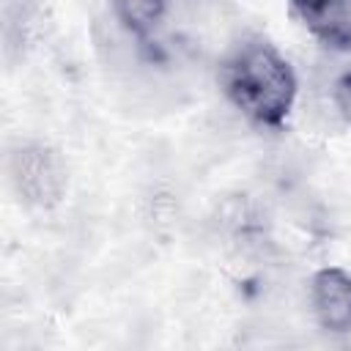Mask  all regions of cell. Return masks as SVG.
Returning a JSON list of instances; mask_svg holds the SVG:
<instances>
[{"instance_id": "obj_1", "label": "cell", "mask_w": 351, "mask_h": 351, "mask_svg": "<svg viewBox=\"0 0 351 351\" xmlns=\"http://www.w3.org/2000/svg\"><path fill=\"white\" fill-rule=\"evenodd\" d=\"M219 85L228 101L258 126H280L296 99L293 69L261 38H250L225 55Z\"/></svg>"}, {"instance_id": "obj_2", "label": "cell", "mask_w": 351, "mask_h": 351, "mask_svg": "<svg viewBox=\"0 0 351 351\" xmlns=\"http://www.w3.org/2000/svg\"><path fill=\"white\" fill-rule=\"evenodd\" d=\"M11 181L19 197L30 206H52L66 184L60 159L44 145H22L8 162Z\"/></svg>"}, {"instance_id": "obj_3", "label": "cell", "mask_w": 351, "mask_h": 351, "mask_svg": "<svg viewBox=\"0 0 351 351\" xmlns=\"http://www.w3.org/2000/svg\"><path fill=\"white\" fill-rule=\"evenodd\" d=\"M310 36L332 49H351V0H288Z\"/></svg>"}, {"instance_id": "obj_4", "label": "cell", "mask_w": 351, "mask_h": 351, "mask_svg": "<svg viewBox=\"0 0 351 351\" xmlns=\"http://www.w3.org/2000/svg\"><path fill=\"white\" fill-rule=\"evenodd\" d=\"M313 313L329 332L351 329V274L343 269H321L310 285Z\"/></svg>"}, {"instance_id": "obj_5", "label": "cell", "mask_w": 351, "mask_h": 351, "mask_svg": "<svg viewBox=\"0 0 351 351\" xmlns=\"http://www.w3.org/2000/svg\"><path fill=\"white\" fill-rule=\"evenodd\" d=\"M115 19L137 38L151 36L165 19L167 0H110Z\"/></svg>"}, {"instance_id": "obj_6", "label": "cell", "mask_w": 351, "mask_h": 351, "mask_svg": "<svg viewBox=\"0 0 351 351\" xmlns=\"http://www.w3.org/2000/svg\"><path fill=\"white\" fill-rule=\"evenodd\" d=\"M335 107L351 123V71L340 74L337 82H335Z\"/></svg>"}]
</instances>
